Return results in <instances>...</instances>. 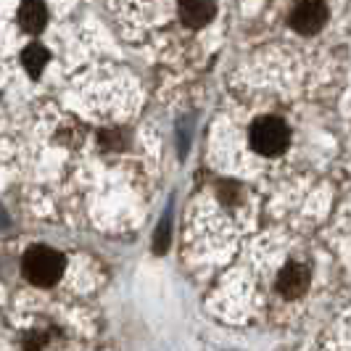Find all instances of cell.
<instances>
[{
    "label": "cell",
    "instance_id": "cell-5",
    "mask_svg": "<svg viewBox=\"0 0 351 351\" xmlns=\"http://www.w3.org/2000/svg\"><path fill=\"white\" fill-rule=\"evenodd\" d=\"M214 16V0H180V19L188 27H206Z\"/></svg>",
    "mask_w": 351,
    "mask_h": 351
},
{
    "label": "cell",
    "instance_id": "cell-2",
    "mask_svg": "<svg viewBox=\"0 0 351 351\" xmlns=\"http://www.w3.org/2000/svg\"><path fill=\"white\" fill-rule=\"evenodd\" d=\"M291 141L288 127L278 117H264L251 127V145L254 151H259L264 156H278L285 151V145Z\"/></svg>",
    "mask_w": 351,
    "mask_h": 351
},
{
    "label": "cell",
    "instance_id": "cell-7",
    "mask_svg": "<svg viewBox=\"0 0 351 351\" xmlns=\"http://www.w3.org/2000/svg\"><path fill=\"white\" fill-rule=\"evenodd\" d=\"M45 64H48V51H45L43 45H29V48L24 51V66H27V71H29L32 77H37L40 71L45 69Z\"/></svg>",
    "mask_w": 351,
    "mask_h": 351
},
{
    "label": "cell",
    "instance_id": "cell-3",
    "mask_svg": "<svg viewBox=\"0 0 351 351\" xmlns=\"http://www.w3.org/2000/svg\"><path fill=\"white\" fill-rule=\"evenodd\" d=\"M328 21V5L322 0H299L291 11V27L301 35H315Z\"/></svg>",
    "mask_w": 351,
    "mask_h": 351
},
{
    "label": "cell",
    "instance_id": "cell-1",
    "mask_svg": "<svg viewBox=\"0 0 351 351\" xmlns=\"http://www.w3.org/2000/svg\"><path fill=\"white\" fill-rule=\"evenodd\" d=\"M27 280L35 282V285H53L58 282L61 272H64V256L53 248L45 246H35L27 251L24 256V264H21Z\"/></svg>",
    "mask_w": 351,
    "mask_h": 351
},
{
    "label": "cell",
    "instance_id": "cell-6",
    "mask_svg": "<svg viewBox=\"0 0 351 351\" xmlns=\"http://www.w3.org/2000/svg\"><path fill=\"white\" fill-rule=\"evenodd\" d=\"M48 21V8L43 0H21L19 5V24L24 32L29 35H37Z\"/></svg>",
    "mask_w": 351,
    "mask_h": 351
},
{
    "label": "cell",
    "instance_id": "cell-9",
    "mask_svg": "<svg viewBox=\"0 0 351 351\" xmlns=\"http://www.w3.org/2000/svg\"><path fill=\"white\" fill-rule=\"evenodd\" d=\"M167 225H161V228H158V238H156V251L158 254H161V251H167Z\"/></svg>",
    "mask_w": 351,
    "mask_h": 351
},
{
    "label": "cell",
    "instance_id": "cell-8",
    "mask_svg": "<svg viewBox=\"0 0 351 351\" xmlns=\"http://www.w3.org/2000/svg\"><path fill=\"white\" fill-rule=\"evenodd\" d=\"M101 141H104L106 145H111V148H122L124 135H119V132H104V135H101Z\"/></svg>",
    "mask_w": 351,
    "mask_h": 351
},
{
    "label": "cell",
    "instance_id": "cell-4",
    "mask_svg": "<svg viewBox=\"0 0 351 351\" xmlns=\"http://www.w3.org/2000/svg\"><path fill=\"white\" fill-rule=\"evenodd\" d=\"M309 288V269L304 264H285L278 278V291L285 299H296Z\"/></svg>",
    "mask_w": 351,
    "mask_h": 351
}]
</instances>
